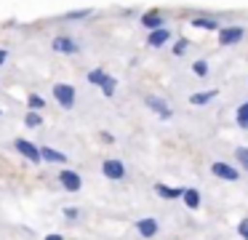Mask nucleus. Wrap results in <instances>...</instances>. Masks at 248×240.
Segmentation results:
<instances>
[{
    "label": "nucleus",
    "mask_w": 248,
    "mask_h": 240,
    "mask_svg": "<svg viewBox=\"0 0 248 240\" xmlns=\"http://www.w3.org/2000/svg\"><path fill=\"white\" fill-rule=\"evenodd\" d=\"M51 94H54L56 104H59L62 110H72L75 101H78V91H75V85H70V83H56L54 88H51Z\"/></svg>",
    "instance_id": "1"
},
{
    "label": "nucleus",
    "mask_w": 248,
    "mask_h": 240,
    "mask_svg": "<svg viewBox=\"0 0 248 240\" xmlns=\"http://www.w3.org/2000/svg\"><path fill=\"white\" fill-rule=\"evenodd\" d=\"M14 149H16L27 163H35V165L43 163V158H40V147H38V144H32L30 139H22V136L14 139Z\"/></svg>",
    "instance_id": "2"
},
{
    "label": "nucleus",
    "mask_w": 248,
    "mask_h": 240,
    "mask_svg": "<svg viewBox=\"0 0 248 240\" xmlns=\"http://www.w3.org/2000/svg\"><path fill=\"white\" fill-rule=\"evenodd\" d=\"M102 174H104V179H109V181H123L125 179V163L123 160H118V158H104L102 160Z\"/></svg>",
    "instance_id": "3"
},
{
    "label": "nucleus",
    "mask_w": 248,
    "mask_h": 240,
    "mask_svg": "<svg viewBox=\"0 0 248 240\" xmlns=\"http://www.w3.org/2000/svg\"><path fill=\"white\" fill-rule=\"evenodd\" d=\"M56 179H59V187H62V190H67V192H80L83 190V176L78 174V171L67 168V165L59 171Z\"/></svg>",
    "instance_id": "4"
},
{
    "label": "nucleus",
    "mask_w": 248,
    "mask_h": 240,
    "mask_svg": "<svg viewBox=\"0 0 248 240\" xmlns=\"http://www.w3.org/2000/svg\"><path fill=\"white\" fill-rule=\"evenodd\" d=\"M51 51L64 53V56H75V53H80V46H78V40L70 35H56L54 40H51Z\"/></svg>",
    "instance_id": "5"
},
{
    "label": "nucleus",
    "mask_w": 248,
    "mask_h": 240,
    "mask_svg": "<svg viewBox=\"0 0 248 240\" xmlns=\"http://www.w3.org/2000/svg\"><path fill=\"white\" fill-rule=\"evenodd\" d=\"M246 37V27L243 24H230V27H219V46H235Z\"/></svg>",
    "instance_id": "6"
},
{
    "label": "nucleus",
    "mask_w": 248,
    "mask_h": 240,
    "mask_svg": "<svg viewBox=\"0 0 248 240\" xmlns=\"http://www.w3.org/2000/svg\"><path fill=\"white\" fill-rule=\"evenodd\" d=\"M211 174H214L216 179H224V181H237L240 179V171H237L232 163H224V160H214V163H211Z\"/></svg>",
    "instance_id": "7"
},
{
    "label": "nucleus",
    "mask_w": 248,
    "mask_h": 240,
    "mask_svg": "<svg viewBox=\"0 0 248 240\" xmlns=\"http://www.w3.org/2000/svg\"><path fill=\"white\" fill-rule=\"evenodd\" d=\"M144 104L150 107V110L155 112L157 117H163V120H171V117H173V112H171V107H168V101H163L160 96L147 94V96H144Z\"/></svg>",
    "instance_id": "8"
},
{
    "label": "nucleus",
    "mask_w": 248,
    "mask_h": 240,
    "mask_svg": "<svg viewBox=\"0 0 248 240\" xmlns=\"http://www.w3.org/2000/svg\"><path fill=\"white\" fill-rule=\"evenodd\" d=\"M136 232H139V238L152 240L157 232H160V222H157L155 216H144V219H139V222H136Z\"/></svg>",
    "instance_id": "9"
},
{
    "label": "nucleus",
    "mask_w": 248,
    "mask_h": 240,
    "mask_svg": "<svg viewBox=\"0 0 248 240\" xmlns=\"http://www.w3.org/2000/svg\"><path fill=\"white\" fill-rule=\"evenodd\" d=\"M141 27L144 30H160V27H166V19H163V14L160 11H147V14H141Z\"/></svg>",
    "instance_id": "10"
},
{
    "label": "nucleus",
    "mask_w": 248,
    "mask_h": 240,
    "mask_svg": "<svg viewBox=\"0 0 248 240\" xmlns=\"http://www.w3.org/2000/svg\"><path fill=\"white\" fill-rule=\"evenodd\" d=\"M40 158L46 160V163H59V165H67L70 163V158H67V152H62V149H54V147H40Z\"/></svg>",
    "instance_id": "11"
},
{
    "label": "nucleus",
    "mask_w": 248,
    "mask_h": 240,
    "mask_svg": "<svg viewBox=\"0 0 248 240\" xmlns=\"http://www.w3.org/2000/svg\"><path fill=\"white\" fill-rule=\"evenodd\" d=\"M168 40H171V30H168V27L152 30L150 35H147V46H150V48H163Z\"/></svg>",
    "instance_id": "12"
},
{
    "label": "nucleus",
    "mask_w": 248,
    "mask_h": 240,
    "mask_svg": "<svg viewBox=\"0 0 248 240\" xmlns=\"http://www.w3.org/2000/svg\"><path fill=\"white\" fill-rule=\"evenodd\" d=\"M182 192H184L182 187H168V184H163V181H157V184H155V195L163 197V200H179Z\"/></svg>",
    "instance_id": "13"
},
{
    "label": "nucleus",
    "mask_w": 248,
    "mask_h": 240,
    "mask_svg": "<svg viewBox=\"0 0 248 240\" xmlns=\"http://www.w3.org/2000/svg\"><path fill=\"white\" fill-rule=\"evenodd\" d=\"M192 27H195V30H205V32H211V30L219 32V21H216L214 16H195Z\"/></svg>",
    "instance_id": "14"
},
{
    "label": "nucleus",
    "mask_w": 248,
    "mask_h": 240,
    "mask_svg": "<svg viewBox=\"0 0 248 240\" xmlns=\"http://www.w3.org/2000/svg\"><path fill=\"white\" fill-rule=\"evenodd\" d=\"M216 96H219V91H198V94L189 96V104H192V107H203V104H208V101H214Z\"/></svg>",
    "instance_id": "15"
},
{
    "label": "nucleus",
    "mask_w": 248,
    "mask_h": 240,
    "mask_svg": "<svg viewBox=\"0 0 248 240\" xmlns=\"http://www.w3.org/2000/svg\"><path fill=\"white\" fill-rule=\"evenodd\" d=\"M182 200H184V206H187L189 211H198L200 208V192L192 190V187H187V190L182 192Z\"/></svg>",
    "instance_id": "16"
},
{
    "label": "nucleus",
    "mask_w": 248,
    "mask_h": 240,
    "mask_svg": "<svg viewBox=\"0 0 248 240\" xmlns=\"http://www.w3.org/2000/svg\"><path fill=\"white\" fill-rule=\"evenodd\" d=\"M86 80H88L91 85H99V88H102V85L109 80V72H104V69H99V67H96V69H91V72L86 75Z\"/></svg>",
    "instance_id": "17"
},
{
    "label": "nucleus",
    "mask_w": 248,
    "mask_h": 240,
    "mask_svg": "<svg viewBox=\"0 0 248 240\" xmlns=\"http://www.w3.org/2000/svg\"><path fill=\"white\" fill-rule=\"evenodd\" d=\"M43 123H46V117L40 115V112L27 110V115H24V126H27V128H40Z\"/></svg>",
    "instance_id": "18"
},
{
    "label": "nucleus",
    "mask_w": 248,
    "mask_h": 240,
    "mask_svg": "<svg viewBox=\"0 0 248 240\" xmlns=\"http://www.w3.org/2000/svg\"><path fill=\"white\" fill-rule=\"evenodd\" d=\"M27 107L35 112H43L46 110V99L40 94H27Z\"/></svg>",
    "instance_id": "19"
},
{
    "label": "nucleus",
    "mask_w": 248,
    "mask_h": 240,
    "mask_svg": "<svg viewBox=\"0 0 248 240\" xmlns=\"http://www.w3.org/2000/svg\"><path fill=\"white\" fill-rule=\"evenodd\" d=\"M235 123L243 128V131H248V101L246 104L237 107V115H235Z\"/></svg>",
    "instance_id": "20"
},
{
    "label": "nucleus",
    "mask_w": 248,
    "mask_h": 240,
    "mask_svg": "<svg viewBox=\"0 0 248 240\" xmlns=\"http://www.w3.org/2000/svg\"><path fill=\"white\" fill-rule=\"evenodd\" d=\"M93 11L91 8H80V11H70V14H64L62 19H67V21H78V19H88Z\"/></svg>",
    "instance_id": "21"
},
{
    "label": "nucleus",
    "mask_w": 248,
    "mask_h": 240,
    "mask_svg": "<svg viewBox=\"0 0 248 240\" xmlns=\"http://www.w3.org/2000/svg\"><path fill=\"white\" fill-rule=\"evenodd\" d=\"M235 160H237V165H240V168L248 171V147H237L235 149Z\"/></svg>",
    "instance_id": "22"
},
{
    "label": "nucleus",
    "mask_w": 248,
    "mask_h": 240,
    "mask_svg": "<svg viewBox=\"0 0 248 240\" xmlns=\"http://www.w3.org/2000/svg\"><path fill=\"white\" fill-rule=\"evenodd\" d=\"M192 72L198 75V78H205V75H208V62H205V59H198V62H192Z\"/></svg>",
    "instance_id": "23"
},
{
    "label": "nucleus",
    "mask_w": 248,
    "mask_h": 240,
    "mask_svg": "<svg viewBox=\"0 0 248 240\" xmlns=\"http://www.w3.org/2000/svg\"><path fill=\"white\" fill-rule=\"evenodd\" d=\"M187 48H189V40H187V37H179V40L173 43V56H184Z\"/></svg>",
    "instance_id": "24"
},
{
    "label": "nucleus",
    "mask_w": 248,
    "mask_h": 240,
    "mask_svg": "<svg viewBox=\"0 0 248 240\" xmlns=\"http://www.w3.org/2000/svg\"><path fill=\"white\" fill-rule=\"evenodd\" d=\"M115 88H118V80H115L112 75H109V80H107V83L102 85V94H104V96H107V99H109V96H115Z\"/></svg>",
    "instance_id": "25"
},
{
    "label": "nucleus",
    "mask_w": 248,
    "mask_h": 240,
    "mask_svg": "<svg viewBox=\"0 0 248 240\" xmlns=\"http://www.w3.org/2000/svg\"><path fill=\"white\" fill-rule=\"evenodd\" d=\"M62 213H64V219H67V222H78V219L83 216V211H80V208H75V206L64 208V211H62Z\"/></svg>",
    "instance_id": "26"
},
{
    "label": "nucleus",
    "mask_w": 248,
    "mask_h": 240,
    "mask_svg": "<svg viewBox=\"0 0 248 240\" xmlns=\"http://www.w3.org/2000/svg\"><path fill=\"white\" fill-rule=\"evenodd\" d=\"M237 235H240L243 240H248V219H240V222H237Z\"/></svg>",
    "instance_id": "27"
},
{
    "label": "nucleus",
    "mask_w": 248,
    "mask_h": 240,
    "mask_svg": "<svg viewBox=\"0 0 248 240\" xmlns=\"http://www.w3.org/2000/svg\"><path fill=\"white\" fill-rule=\"evenodd\" d=\"M99 139H102L104 144H115V136L109 131H102V133H99Z\"/></svg>",
    "instance_id": "28"
},
{
    "label": "nucleus",
    "mask_w": 248,
    "mask_h": 240,
    "mask_svg": "<svg viewBox=\"0 0 248 240\" xmlns=\"http://www.w3.org/2000/svg\"><path fill=\"white\" fill-rule=\"evenodd\" d=\"M6 62H8V51H6V48H0V67H3Z\"/></svg>",
    "instance_id": "29"
},
{
    "label": "nucleus",
    "mask_w": 248,
    "mask_h": 240,
    "mask_svg": "<svg viewBox=\"0 0 248 240\" xmlns=\"http://www.w3.org/2000/svg\"><path fill=\"white\" fill-rule=\"evenodd\" d=\"M43 240H64V238H62V235L59 232H48V235H46V238Z\"/></svg>",
    "instance_id": "30"
},
{
    "label": "nucleus",
    "mask_w": 248,
    "mask_h": 240,
    "mask_svg": "<svg viewBox=\"0 0 248 240\" xmlns=\"http://www.w3.org/2000/svg\"><path fill=\"white\" fill-rule=\"evenodd\" d=\"M0 117H3V110H0Z\"/></svg>",
    "instance_id": "31"
}]
</instances>
